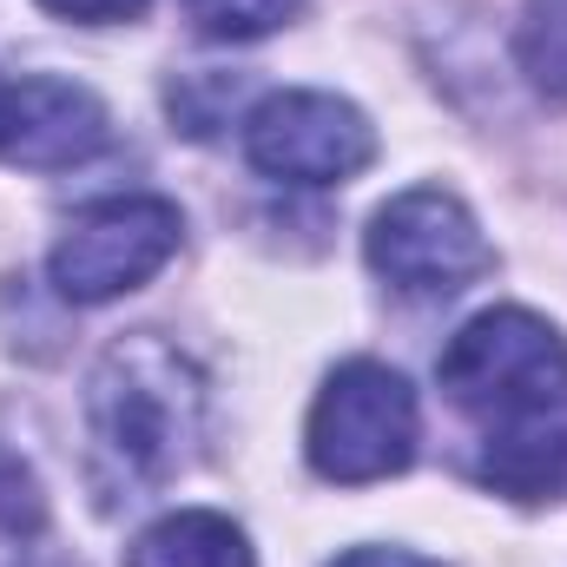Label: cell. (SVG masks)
Wrapping results in <instances>:
<instances>
[{
  "label": "cell",
  "mask_w": 567,
  "mask_h": 567,
  "mask_svg": "<svg viewBox=\"0 0 567 567\" xmlns=\"http://www.w3.org/2000/svg\"><path fill=\"white\" fill-rule=\"evenodd\" d=\"M86 442L93 475L120 502L158 495L172 475L198 462L205 442V377L158 330H133L100 350L86 377Z\"/></svg>",
  "instance_id": "6da1fadb"
},
{
  "label": "cell",
  "mask_w": 567,
  "mask_h": 567,
  "mask_svg": "<svg viewBox=\"0 0 567 567\" xmlns=\"http://www.w3.org/2000/svg\"><path fill=\"white\" fill-rule=\"evenodd\" d=\"M435 383L449 390L455 410L482 416L488 429L555 410L567 403V337L522 303H495L442 343Z\"/></svg>",
  "instance_id": "7a4b0ae2"
},
{
  "label": "cell",
  "mask_w": 567,
  "mask_h": 567,
  "mask_svg": "<svg viewBox=\"0 0 567 567\" xmlns=\"http://www.w3.org/2000/svg\"><path fill=\"white\" fill-rule=\"evenodd\" d=\"M423 442V410L403 370L377 363V357H350L323 377L310 423H303V455L323 482L337 488H363V482H390L416 462Z\"/></svg>",
  "instance_id": "3957f363"
},
{
  "label": "cell",
  "mask_w": 567,
  "mask_h": 567,
  "mask_svg": "<svg viewBox=\"0 0 567 567\" xmlns=\"http://www.w3.org/2000/svg\"><path fill=\"white\" fill-rule=\"evenodd\" d=\"M363 258L370 271L403 290V297H455L475 278L495 271V245L482 238V218L442 192V185H410L396 192L370 231H363Z\"/></svg>",
  "instance_id": "277c9868"
},
{
  "label": "cell",
  "mask_w": 567,
  "mask_h": 567,
  "mask_svg": "<svg viewBox=\"0 0 567 567\" xmlns=\"http://www.w3.org/2000/svg\"><path fill=\"white\" fill-rule=\"evenodd\" d=\"M178 238H185V218L172 198H152V192L100 198L66 225V238L47 258V278L66 303H113L158 278L178 258Z\"/></svg>",
  "instance_id": "5b68a950"
},
{
  "label": "cell",
  "mask_w": 567,
  "mask_h": 567,
  "mask_svg": "<svg viewBox=\"0 0 567 567\" xmlns=\"http://www.w3.org/2000/svg\"><path fill=\"white\" fill-rule=\"evenodd\" d=\"M245 158L278 185H343L377 158V126L343 93L290 86L245 113Z\"/></svg>",
  "instance_id": "8992f818"
},
{
  "label": "cell",
  "mask_w": 567,
  "mask_h": 567,
  "mask_svg": "<svg viewBox=\"0 0 567 567\" xmlns=\"http://www.w3.org/2000/svg\"><path fill=\"white\" fill-rule=\"evenodd\" d=\"M106 140H113V120H106L100 93L80 86V80L33 73V80L0 93V165L66 172V165L100 158Z\"/></svg>",
  "instance_id": "52a82bcc"
},
{
  "label": "cell",
  "mask_w": 567,
  "mask_h": 567,
  "mask_svg": "<svg viewBox=\"0 0 567 567\" xmlns=\"http://www.w3.org/2000/svg\"><path fill=\"white\" fill-rule=\"evenodd\" d=\"M482 488L508 495V502H561L567 495V403L495 423L482 455H475Z\"/></svg>",
  "instance_id": "ba28073f"
},
{
  "label": "cell",
  "mask_w": 567,
  "mask_h": 567,
  "mask_svg": "<svg viewBox=\"0 0 567 567\" xmlns=\"http://www.w3.org/2000/svg\"><path fill=\"white\" fill-rule=\"evenodd\" d=\"M126 567H258L251 535L218 508H172L126 548Z\"/></svg>",
  "instance_id": "9c48e42d"
},
{
  "label": "cell",
  "mask_w": 567,
  "mask_h": 567,
  "mask_svg": "<svg viewBox=\"0 0 567 567\" xmlns=\"http://www.w3.org/2000/svg\"><path fill=\"white\" fill-rule=\"evenodd\" d=\"M515 66L548 106H567V0H522Z\"/></svg>",
  "instance_id": "30bf717a"
},
{
  "label": "cell",
  "mask_w": 567,
  "mask_h": 567,
  "mask_svg": "<svg viewBox=\"0 0 567 567\" xmlns=\"http://www.w3.org/2000/svg\"><path fill=\"white\" fill-rule=\"evenodd\" d=\"M40 528H47V495H40V482H33V468H27L13 449H0V567H27Z\"/></svg>",
  "instance_id": "8fae6325"
},
{
  "label": "cell",
  "mask_w": 567,
  "mask_h": 567,
  "mask_svg": "<svg viewBox=\"0 0 567 567\" xmlns=\"http://www.w3.org/2000/svg\"><path fill=\"white\" fill-rule=\"evenodd\" d=\"M178 7L205 40H225V47L265 40V33H278L303 13V0H178Z\"/></svg>",
  "instance_id": "7c38bea8"
},
{
  "label": "cell",
  "mask_w": 567,
  "mask_h": 567,
  "mask_svg": "<svg viewBox=\"0 0 567 567\" xmlns=\"http://www.w3.org/2000/svg\"><path fill=\"white\" fill-rule=\"evenodd\" d=\"M40 7L60 20H80V27H120V20L145 13V0H40Z\"/></svg>",
  "instance_id": "4fadbf2b"
},
{
  "label": "cell",
  "mask_w": 567,
  "mask_h": 567,
  "mask_svg": "<svg viewBox=\"0 0 567 567\" xmlns=\"http://www.w3.org/2000/svg\"><path fill=\"white\" fill-rule=\"evenodd\" d=\"M330 567H442L429 555H410V548H343Z\"/></svg>",
  "instance_id": "5bb4252c"
},
{
  "label": "cell",
  "mask_w": 567,
  "mask_h": 567,
  "mask_svg": "<svg viewBox=\"0 0 567 567\" xmlns=\"http://www.w3.org/2000/svg\"><path fill=\"white\" fill-rule=\"evenodd\" d=\"M0 93H7V86H0Z\"/></svg>",
  "instance_id": "9a60e30c"
}]
</instances>
